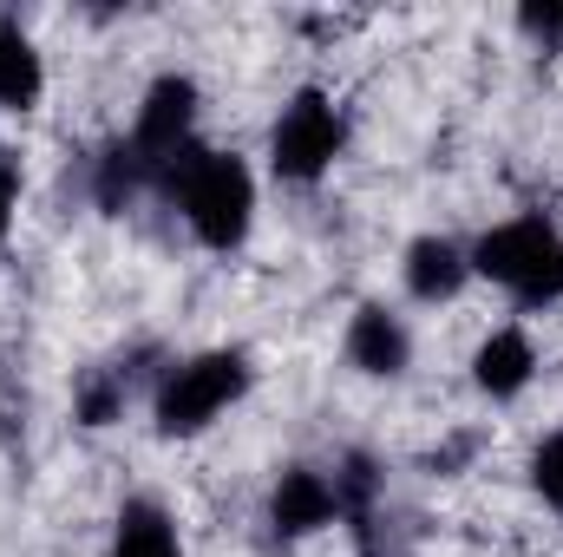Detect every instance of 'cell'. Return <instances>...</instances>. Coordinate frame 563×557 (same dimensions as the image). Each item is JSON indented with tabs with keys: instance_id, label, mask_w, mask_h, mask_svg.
<instances>
[{
	"instance_id": "obj_1",
	"label": "cell",
	"mask_w": 563,
	"mask_h": 557,
	"mask_svg": "<svg viewBox=\"0 0 563 557\" xmlns=\"http://www.w3.org/2000/svg\"><path fill=\"white\" fill-rule=\"evenodd\" d=\"M157 184L177 197V210H184V223L197 230L203 250H236V243L250 237V223H256V177H250V164L230 157V151L184 144V151L157 171Z\"/></svg>"
},
{
	"instance_id": "obj_2",
	"label": "cell",
	"mask_w": 563,
	"mask_h": 557,
	"mask_svg": "<svg viewBox=\"0 0 563 557\" xmlns=\"http://www.w3.org/2000/svg\"><path fill=\"white\" fill-rule=\"evenodd\" d=\"M472 270L492 276L511 302L525 308H544L563 295V237L544 217H511V223H492L472 250Z\"/></svg>"
},
{
	"instance_id": "obj_3",
	"label": "cell",
	"mask_w": 563,
	"mask_h": 557,
	"mask_svg": "<svg viewBox=\"0 0 563 557\" xmlns=\"http://www.w3.org/2000/svg\"><path fill=\"white\" fill-rule=\"evenodd\" d=\"M243 394H250V361H243L236 348H210V354L177 361V368L157 381L151 419H157L164 439H190V433H203L217 414H230Z\"/></svg>"
},
{
	"instance_id": "obj_4",
	"label": "cell",
	"mask_w": 563,
	"mask_h": 557,
	"mask_svg": "<svg viewBox=\"0 0 563 557\" xmlns=\"http://www.w3.org/2000/svg\"><path fill=\"white\" fill-rule=\"evenodd\" d=\"M341 144H347V125H341L334 99L308 86V92H295L282 106L276 132H269V164H276V177H288V184H314V177L334 171Z\"/></svg>"
},
{
	"instance_id": "obj_5",
	"label": "cell",
	"mask_w": 563,
	"mask_h": 557,
	"mask_svg": "<svg viewBox=\"0 0 563 557\" xmlns=\"http://www.w3.org/2000/svg\"><path fill=\"white\" fill-rule=\"evenodd\" d=\"M190 125H197V79H184V73L151 79V92L139 106V125H132V151L144 157L151 177L190 144Z\"/></svg>"
},
{
	"instance_id": "obj_6",
	"label": "cell",
	"mask_w": 563,
	"mask_h": 557,
	"mask_svg": "<svg viewBox=\"0 0 563 557\" xmlns=\"http://www.w3.org/2000/svg\"><path fill=\"white\" fill-rule=\"evenodd\" d=\"M334 518H341V499H334V479H328V472L288 466L276 479V492H269V525H276L282 538H308V532H321V525H334Z\"/></svg>"
},
{
	"instance_id": "obj_7",
	"label": "cell",
	"mask_w": 563,
	"mask_h": 557,
	"mask_svg": "<svg viewBox=\"0 0 563 557\" xmlns=\"http://www.w3.org/2000/svg\"><path fill=\"white\" fill-rule=\"evenodd\" d=\"M347 361H354L361 374H374V381L407 374V361H413V335H407V321H400L394 308H380V302L354 308V321H347Z\"/></svg>"
},
{
	"instance_id": "obj_8",
	"label": "cell",
	"mask_w": 563,
	"mask_h": 557,
	"mask_svg": "<svg viewBox=\"0 0 563 557\" xmlns=\"http://www.w3.org/2000/svg\"><path fill=\"white\" fill-rule=\"evenodd\" d=\"M531 374H538V348H531L525 328H492L478 341V354H472V381L492 401H518L531 387Z\"/></svg>"
},
{
	"instance_id": "obj_9",
	"label": "cell",
	"mask_w": 563,
	"mask_h": 557,
	"mask_svg": "<svg viewBox=\"0 0 563 557\" xmlns=\"http://www.w3.org/2000/svg\"><path fill=\"white\" fill-rule=\"evenodd\" d=\"M472 276V256L452 243V237H420L407 250V295L413 302H452Z\"/></svg>"
},
{
	"instance_id": "obj_10",
	"label": "cell",
	"mask_w": 563,
	"mask_h": 557,
	"mask_svg": "<svg viewBox=\"0 0 563 557\" xmlns=\"http://www.w3.org/2000/svg\"><path fill=\"white\" fill-rule=\"evenodd\" d=\"M112 557H184L170 512L157 499H125L119 532H112Z\"/></svg>"
},
{
	"instance_id": "obj_11",
	"label": "cell",
	"mask_w": 563,
	"mask_h": 557,
	"mask_svg": "<svg viewBox=\"0 0 563 557\" xmlns=\"http://www.w3.org/2000/svg\"><path fill=\"white\" fill-rule=\"evenodd\" d=\"M40 92H46V66H40L33 40L13 20H0V106L26 112V106H40Z\"/></svg>"
},
{
	"instance_id": "obj_12",
	"label": "cell",
	"mask_w": 563,
	"mask_h": 557,
	"mask_svg": "<svg viewBox=\"0 0 563 557\" xmlns=\"http://www.w3.org/2000/svg\"><path fill=\"white\" fill-rule=\"evenodd\" d=\"M531 485L544 492V505L563 518V426L558 433H544V446L531 452Z\"/></svg>"
},
{
	"instance_id": "obj_13",
	"label": "cell",
	"mask_w": 563,
	"mask_h": 557,
	"mask_svg": "<svg viewBox=\"0 0 563 557\" xmlns=\"http://www.w3.org/2000/svg\"><path fill=\"white\" fill-rule=\"evenodd\" d=\"M13 197H20V171H13V151L0 144V237H7V223H13Z\"/></svg>"
}]
</instances>
